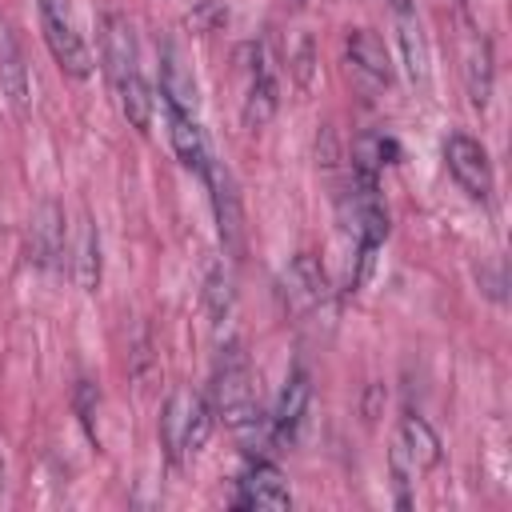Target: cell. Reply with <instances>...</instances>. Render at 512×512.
Segmentation results:
<instances>
[{
	"label": "cell",
	"instance_id": "obj_1",
	"mask_svg": "<svg viewBox=\"0 0 512 512\" xmlns=\"http://www.w3.org/2000/svg\"><path fill=\"white\" fill-rule=\"evenodd\" d=\"M208 436H212V404L192 388L172 392L160 416V440L168 460L176 464L184 456H196L208 444Z\"/></svg>",
	"mask_w": 512,
	"mask_h": 512
},
{
	"label": "cell",
	"instance_id": "obj_2",
	"mask_svg": "<svg viewBox=\"0 0 512 512\" xmlns=\"http://www.w3.org/2000/svg\"><path fill=\"white\" fill-rule=\"evenodd\" d=\"M248 408H256L252 392V360L240 340H228L212 368V412L224 416V424L240 420Z\"/></svg>",
	"mask_w": 512,
	"mask_h": 512
},
{
	"label": "cell",
	"instance_id": "obj_3",
	"mask_svg": "<svg viewBox=\"0 0 512 512\" xmlns=\"http://www.w3.org/2000/svg\"><path fill=\"white\" fill-rule=\"evenodd\" d=\"M40 32H44V44H48L52 60L60 64V72H68L72 80L92 76V48L80 36L68 0H40Z\"/></svg>",
	"mask_w": 512,
	"mask_h": 512
},
{
	"label": "cell",
	"instance_id": "obj_4",
	"mask_svg": "<svg viewBox=\"0 0 512 512\" xmlns=\"http://www.w3.org/2000/svg\"><path fill=\"white\" fill-rule=\"evenodd\" d=\"M444 160H448V172L460 184V192H468L472 200L492 196V160L480 140H472L468 132H452L444 140Z\"/></svg>",
	"mask_w": 512,
	"mask_h": 512
},
{
	"label": "cell",
	"instance_id": "obj_5",
	"mask_svg": "<svg viewBox=\"0 0 512 512\" xmlns=\"http://www.w3.org/2000/svg\"><path fill=\"white\" fill-rule=\"evenodd\" d=\"M344 56H348V72L352 80L372 96L384 92L392 84V56L384 48V40L372 28H352L344 40Z\"/></svg>",
	"mask_w": 512,
	"mask_h": 512
},
{
	"label": "cell",
	"instance_id": "obj_6",
	"mask_svg": "<svg viewBox=\"0 0 512 512\" xmlns=\"http://www.w3.org/2000/svg\"><path fill=\"white\" fill-rule=\"evenodd\" d=\"M204 184L212 192V212H216V228H220V244L232 260H240L244 252V212H240V196L236 184L228 176V168H220L216 160L204 168Z\"/></svg>",
	"mask_w": 512,
	"mask_h": 512
},
{
	"label": "cell",
	"instance_id": "obj_7",
	"mask_svg": "<svg viewBox=\"0 0 512 512\" xmlns=\"http://www.w3.org/2000/svg\"><path fill=\"white\" fill-rule=\"evenodd\" d=\"M248 88H244V104H240V120L248 132L264 128L272 116H276V104H280V88H276V72L264 56L260 44L248 48Z\"/></svg>",
	"mask_w": 512,
	"mask_h": 512
},
{
	"label": "cell",
	"instance_id": "obj_8",
	"mask_svg": "<svg viewBox=\"0 0 512 512\" xmlns=\"http://www.w3.org/2000/svg\"><path fill=\"white\" fill-rule=\"evenodd\" d=\"M280 296H284V304H288L296 316L316 312V308L328 300V272H324V264H320L312 252L292 256V264H288L284 276H280Z\"/></svg>",
	"mask_w": 512,
	"mask_h": 512
},
{
	"label": "cell",
	"instance_id": "obj_9",
	"mask_svg": "<svg viewBox=\"0 0 512 512\" xmlns=\"http://www.w3.org/2000/svg\"><path fill=\"white\" fill-rule=\"evenodd\" d=\"M288 504H292L288 480L268 460H256L236 484V508H288Z\"/></svg>",
	"mask_w": 512,
	"mask_h": 512
},
{
	"label": "cell",
	"instance_id": "obj_10",
	"mask_svg": "<svg viewBox=\"0 0 512 512\" xmlns=\"http://www.w3.org/2000/svg\"><path fill=\"white\" fill-rule=\"evenodd\" d=\"M100 56H104V68H108V80L112 88L128 76H136V40H132V24L116 12H108L100 20Z\"/></svg>",
	"mask_w": 512,
	"mask_h": 512
},
{
	"label": "cell",
	"instance_id": "obj_11",
	"mask_svg": "<svg viewBox=\"0 0 512 512\" xmlns=\"http://www.w3.org/2000/svg\"><path fill=\"white\" fill-rule=\"evenodd\" d=\"M308 400H312V380L304 368H296L276 400V412H272V436L276 444H292L304 428V416H308Z\"/></svg>",
	"mask_w": 512,
	"mask_h": 512
},
{
	"label": "cell",
	"instance_id": "obj_12",
	"mask_svg": "<svg viewBox=\"0 0 512 512\" xmlns=\"http://www.w3.org/2000/svg\"><path fill=\"white\" fill-rule=\"evenodd\" d=\"M392 448L404 456V464H408L412 472H428V468L440 464V436H436L432 424H428L424 416H416V412H404V416H400V428H396V444H392Z\"/></svg>",
	"mask_w": 512,
	"mask_h": 512
},
{
	"label": "cell",
	"instance_id": "obj_13",
	"mask_svg": "<svg viewBox=\"0 0 512 512\" xmlns=\"http://www.w3.org/2000/svg\"><path fill=\"white\" fill-rule=\"evenodd\" d=\"M164 116H168V140H172V152L180 156V164L204 176V168L212 164V152H208V140H204V128H200L196 112L164 108Z\"/></svg>",
	"mask_w": 512,
	"mask_h": 512
},
{
	"label": "cell",
	"instance_id": "obj_14",
	"mask_svg": "<svg viewBox=\"0 0 512 512\" xmlns=\"http://www.w3.org/2000/svg\"><path fill=\"white\" fill-rule=\"evenodd\" d=\"M0 92L20 116L28 112V64H24V48L8 20H0Z\"/></svg>",
	"mask_w": 512,
	"mask_h": 512
},
{
	"label": "cell",
	"instance_id": "obj_15",
	"mask_svg": "<svg viewBox=\"0 0 512 512\" xmlns=\"http://www.w3.org/2000/svg\"><path fill=\"white\" fill-rule=\"evenodd\" d=\"M392 20H396V44H400L404 72L416 88H424L428 84V40H424L420 16H416V8H408V12H392Z\"/></svg>",
	"mask_w": 512,
	"mask_h": 512
},
{
	"label": "cell",
	"instance_id": "obj_16",
	"mask_svg": "<svg viewBox=\"0 0 512 512\" xmlns=\"http://www.w3.org/2000/svg\"><path fill=\"white\" fill-rule=\"evenodd\" d=\"M160 96H164V108L196 112V80L172 44H164V52H160Z\"/></svg>",
	"mask_w": 512,
	"mask_h": 512
},
{
	"label": "cell",
	"instance_id": "obj_17",
	"mask_svg": "<svg viewBox=\"0 0 512 512\" xmlns=\"http://www.w3.org/2000/svg\"><path fill=\"white\" fill-rule=\"evenodd\" d=\"M72 276L84 292H96L100 288V232L96 224L84 216L76 224V240H72Z\"/></svg>",
	"mask_w": 512,
	"mask_h": 512
},
{
	"label": "cell",
	"instance_id": "obj_18",
	"mask_svg": "<svg viewBox=\"0 0 512 512\" xmlns=\"http://www.w3.org/2000/svg\"><path fill=\"white\" fill-rule=\"evenodd\" d=\"M464 84H468L472 108H488V100H492V44L484 36L472 40L464 52Z\"/></svg>",
	"mask_w": 512,
	"mask_h": 512
},
{
	"label": "cell",
	"instance_id": "obj_19",
	"mask_svg": "<svg viewBox=\"0 0 512 512\" xmlns=\"http://www.w3.org/2000/svg\"><path fill=\"white\" fill-rule=\"evenodd\" d=\"M60 252H64V216L56 204H40V212L32 216V256L48 264Z\"/></svg>",
	"mask_w": 512,
	"mask_h": 512
},
{
	"label": "cell",
	"instance_id": "obj_20",
	"mask_svg": "<svg viewBox=\"0 0 512 512\" xmlns=\"http://www.w3.org/2000/svg\"><path fill=\"white\" fill-rule=\"evenodd\" d=\"M228 428H232L236 444H240L248 456H256V460L276 444V436H272V416H268V412H260V404H256V408H248V412H244L240 420H232Z\"/></svg>",
	"mask_w": 512,
	"mask_h": 512
},
{
	"label": "cell",
	"instance_id": "obj_21",
	"mask_svg": "<svg viewBox=\"0 0 512 512\" xmlns=\"http://www.w3.org/2000/svg\"><path fill=\"white\" fill-rule=\"evenodd\" d=\"M116 100H120V112L128 116V124L140 128V132H148V124H152V92H148V84H144L140 72L116 84Z\"/></svg>",
	"mask_w": 512,
	"mask_h": 512
},
{
	"label": "cell",
	"instance_id": "obj_22",
	"mask_svg": "<svg viewBox=\"0 0 512 512\" xmlns=\"http://www.w3.org/2000/svg\"><path fill=\"white\" fill-rule=\"evenodd\" d=\"M204 308H208L212 324H220L232 312V276L224 272V264H212L204 276Z\"/></svg>",
	"mask_w": 512,
	"mask_h": 512
},
{
	"label": "cell",
	"instance_id": "obj_23",
	"mask_svg": "<svg viewBox=\"0 0 512 512\" xmlns=\"http://www.w3.org/2000/svg\"><path fill=\"white\" fill-rule=\"evenodd\" d=\"M308 68H312V40H300V56H296V76H300V84H308Z\"/></svg>",
	"mask_w": 512,
	"mask_h": 512
},
{
	"label": "cell",
	"instance_id": "obj_24",
	"mask_svg": "<svg viewBox=\"0 0 512 512\" xmlns=\"http://www.w3.org/2000/svg\"><path fill=\"white\" fill-rule=\"evenodd\" d=\"M388 8L392 12H408V8H416V0H388Z\"/></svg>",
	"mask_w": 512,
	"mask_h": 512
},
{
	"label": "cell",
	"instance_id": "obj_25",
	"mask_svg": "<svg viewBox=\"0 0 512 512\" xmlns=\"http://www.w3.org/2000/svg\"><path fill=\"white\" fill-rule=\"evenodd\" d=\"M284 4H288V8H304L308 0H284Z\"/></svg>",
	"mask_w": 512,
	"mask_h": 512
},
{
	"label": "cell",
	"instance_id": "obj_26",
	"mask_svg": "<svg viewBox=\"0 0 512 512\" xmlns=\"http://www.w3.org/2000/svg\"><path fill=\"white\" fill-rule=\"evenodd\" d=\"M0 488H4V460H0Z\"/></svg>",
	"mask_w": 512,
	"mask_h": 512
},
{
	"label": "cell",
	"instance_id": "obj_27",
	"mask_svg": "<svg viewBox=\"0 0 512 512\" xmlns=\"http://www.w3.org/2000/svg\"><path fill=\"white\" fill-rule=\"evenodd\" d=\"M452 4H464V0H452Z\"/></svg>",
	"mask_w": 512,
	"mask_h": 512
}]
</instances>
